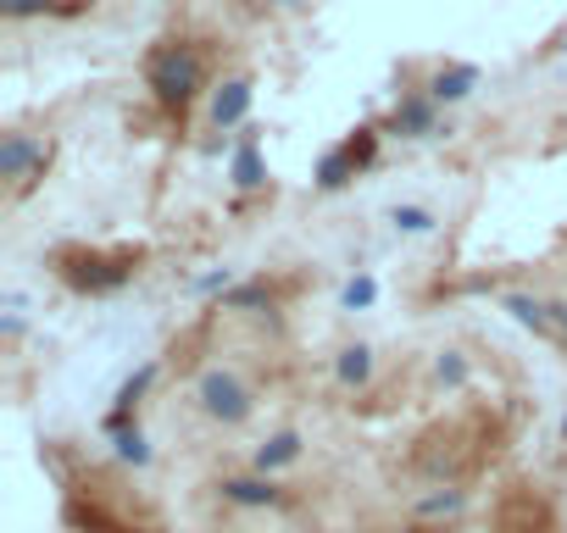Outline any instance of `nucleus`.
I'll use <instances>...</instances> for the list:
<instances>
[{"label":"nucleus","mask_w":567,"mask_h":533,"mask_svg":"<svg viewBox=\"0 0 567 533\" xmlns=\"http://www.w3.org/2000/svg\"><path fill=\"white\" fill-rule=\"evenodd\" d=\"M146 89L156 94L162 112H189L196 94L206 89V56L189 39H156L146 51Z\"/></svg>","instance_id":"nucleus-1"},{"label":"nucleus","mask_w":567,"mask_h":533,"mask_svg":"<svg viewBox=\"0 0 567 533\" xmlns=\"http://www.w3.org/2000/svg\"><path fill=\"white\" fill-rule=\"evenodd\" d=\"M562 433H567V422H562Z\"/></svg>","instance_id":"nucleus-18"},{"label":"nucleus","mask_w":567,"mask_h":533,"mask_svg":"<svg viewBox=\"0 0 567 533\" xmlns=\"http://www.w3.org/2000/svg\"><path fill=\"white\" fill-rule=\"evenodd\" d=\"M301 450H306V440H301L295 428H284V433H273V440H262V450H256V472L273 478V472H284V467H295Z\"/></svg>","instance_id":"nucleus-11"},{"label":"nucleus","mask_w":567,"mask_h":533,"mask_svg":"<svg viewBox=\"0 0 567 533\" xmlns=\"http://www.w3.org/2000/svg\"><path fill=\"white\" fill-rule=\"evenodd\" d=\"M45 167H51V144H45L39 134H7L0 139V178H7L12 201L28 195V189L45 178Z\"/></svg>","instance_id":"nucleus-4"},{"label":"nucleus","mask_w":567,"mask_h":533,"mask_svg":"<svg viewBox=\"0 0 567 533\" xmlns=\"http://www.w3.org/2000/svg\"><path fill=\"white\" fill-rule=\"evenodd\" d=\"M223 500L245 506V511H273V506L290 500V495H284V483H273V478H228L223 483Z\"/></svg>","instance_id":"nucleus-8"},{"label":"nucleus","mask_w":567,"mask_h":533,"mask_svg":"<svg viewBox=\"0 0 567 533\" xmlns=\"http://www.w3.org/2000/svg\"><path fill=\"white\" fill-rule=\"evenodd\" d=\"M251 7H262V12H301L306 0H251Z\"/></svg>","instance_id":"nucleus-17"},{"label":"nucleus","mask_w":567,"mask_h":533,"mask_svg":"<svg viewBox=\"0 0 567 533\" xmlns=\"http://www.w3.org/2000/svg\"><path fill=\"white\" fill-rule=\"evenodd\" d=\"M234 183H240V189H262L267 183V167H262V156H256V134H245L240 139V151H234Z\"/></svg>","instance_id":"nucleus-13"},{"label":"nucleus","mask_w":567,"mask_h":533,"mask_svg":"<svg viewBox=\"0 0 567 533\" xmlns=\"http://www.w3.org/2000/svg\"><path fill=\"white\" fill-rule=\"evenodd\" d=\"M89 7V0H0V17H12V23H23V17H78Z\"/></svg>","instance_id":"nucleus-12"},{"label":"nucleus","mask_w":567,"mask_h":533,"mask_svg":"<svg viewBox=\"0 0 567 533\" xmlns=\"http://www.w3.org/2000/svg\"><path fill=\"white\" fill-rule=\"evenodd\" d=\"M434 123H440V101L429 89H412V94H401L395 101V117H390V134H401V139H429L434 134Z\"/></svg>","instance_id":"nucleus-7"},{"label":"nucleus","mask_w":567,"mask_h":533,"mask_svg":"<svg viewBox=\"0 0 567 533\" xmlns=\"http://www.w3.org/2000/svg\"><path fill=\"white\" fill-rule=\"evenodd\" d=\"M196 395H201L206 417H217V422H245L256 411V390L234 367H206L201 383H196Z\"/></svg>","instance_id":"nucleus-3"},{"label":"nucleus","mask_w":567,"mask_h":533,"mask_svg":"<svg viewBox=\"0 0 567 533\" xmlns=\"http://www.w3.org/2000/svg\"><path fill=\"white\" fill-rule=\"evenodd\" d=\"M479 89V67L472 62H451V67H440L434 78H429V94L440 106H456V101H467V94Z\"/></svg>","instance_id":"nucleus-10"},{"label":"nucleus","mask_w":567,"mask_h":533,"mask_svg":"<svg viewBox=\"0 0 567 533\" xmlns=\"http://www.w3.org/2000/svg\"><path fill=\"white\" fill-rule=\"evenodd\" d=\"M245 112H251V78H228V84H217V94H212V128L245 123Z\"/></svg>","instance_id":"nucleus-9"},{"label":"nucleus","mask_w":567,"mask_h":533,"mask_svg":"<svg viewBox=\"0 0 567 533\" xmlns=\"http://www.w3.org/2000/svg\"><path fill=\"white\" fill-rule=\"evenodd\" d=\"M139 262H146L139 245H112V251H101V245H62L51 256L56 278L67 289H78V295H112V289H123L139 272Z\"/></svg>","instance_id":"nucleus-2"},{"label":"nucleus","mask_w":567,"mask_h":533,"mask_svg":"<svg viewBox=\"0 0 567 533\" xmlns=\"http://www.w3.org/2000/svg\"><path fill=\"white\" fill-rule=\"evenodd\" d=\"M367 378H373V351L367 345H351L340 356V383H367Z\"/></svg>","instance_id":"nucleus-14"},{"label":"nucleus","mask_w":567,"mask_h":533,"mask_svg":"<svg viewBox=\"0 0 567 533\" xmlns=\"http://www.w3.org/2000/svg\"><path fill=\"white\" fill-rule=\"evenodd\" d=\"M495 528L501 533H556V517L534 490H512L501 500V511H495Z\"/></svg>","instance_id":"nucleus-6"},{"label":"nucleus","mask_w":567,"mask_h":533,"mask_svg":"<svg viewBox=\"0 0 567 533\" xmlns=\"http://www.w3.org/2000/svg\"><path fill=\"white\" fill-rule=\"evenodd\" d=\"M401 233H429L434 228V212H423V206H395V217H390Z\"/></svg>","instance_id":"nucleus-15"},{"label":"nucleus","mask_w":567,"mask_h":533,"mask_svg":"<svg viewBox=\"0 0 567 533\" xmlns=\"http://www.w3.org/2000/svg\"><path fill=\"white\" fill-rule=\"evenodd\" d=\"M345 301H351V306H367V301H373V278H356V283L345 289Z\"/></svg>","instance_id":"nucleus-16"},{"label":"nucleus","mask_w":567,"mask_h":533,"mask_svg":"<svg viewBox=\"0 0 567 533\" xmlns=\"http://www.w3.org/2000/svg\"><path fill=\"white\" fill-rule=\"evenodd\" d=\"M378 162V128H356L340 151H328L317 162V189H345L356 173H367Z\"/></svg>","instance_id":"nucleus-5"}]
</instances>
